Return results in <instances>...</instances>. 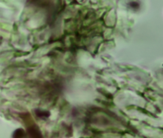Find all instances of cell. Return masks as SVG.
Here are the masks:
<instances>
[{
    "label": "cell",
    "instance_id": "obj_1",
    "mask_svg": "<svg viewBox=\"0 0 163 138\" xmlns=\"http://www.w3.org/2000/svg\"><path fill=\"white\" fill-rule=\"evenodd\" d=\"M25 135V131L23 129H19L15 131L13 135V138H24Z\"/></svg>",
    "mask_w": 163,
    "mask_h": 138
},
{
    "label": "cell",
    "instance_id": "obj_2",
    "mask_svg": "<svg viewBox=\"0 0 163 138\" xmlns=\"http://www.w3.org/2000/svg\"><path fill=\"white\" fill-rule=\"evenodd\" d=\"M131 4H130L131 7H133V8H137V7H139V5L136 2H131Z\"/></svg>",
    "mask_w": 163,
    "mask_h": 138
}]
</instances>
